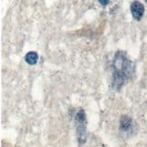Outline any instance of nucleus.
I'll return each mask as SVG.
<instances>
[{
  "label": "nucleus",
  "mask_w": 147,
  "mask_h": 147,
  "mask_svg": "<svg viewBox=\"0 0 147 147\" xmlns=\"http://www.w3.org/2000/svg\"><path fill=\"white\" fill-rule=\"evenodd\" d=\"M98 1L102 5H103V7H106V5L109 4L110 0H98Z\"/></svg>",
  "instance_id": "5"
},
{
  "label": "nucleus",
  "mask_w": 147,
  "mask_h": 147,
  "mask_svg": "<svg viewBox=\"0 0 147 147\" xmlns=\"http://www.w3.org/2000/svg\"><path fill=\"white\" fill-rule=\"evenodd\" d=\"M133 126V121L132 119L127 115H123L121 117L120 120V130L124 133H126L132 129Z\"/></svg>",
  "instance_id": "3"
},
{
  "label": "nucleus",
  "mask_w": 147,
  "mask_h": 147,
  "mask_svg": "<svg viewBox=\"0 0 147 147\" xmlns=\"http://www.w3.org/2000/svg\"><path fill=\"white\" fill-rule=\"evenodd\" d=\"M144 12V5L139 1H134L131 5V13L134 19L139 20L143 16Z\"/></svg>",
  "instance_id": "2"
},
{
  "label": "nucleus",
  "mask_w": 147,
  "mask_h": 147,
  "mask_svg": "<svg viewBox=\"0 0 147 147\" xmlns=\"http://www.w3.org/2000/svg\"><path fill=\"white\" fill-rule=\"evenodd\" d=\"M25 60L26 62L30 65H34L37 63L38 61V55L36 52H34V51H30L28 52L26 56H25Z\"/></svg>",
  "instance_id": "4"
},
{
  "label": "nucleus",
  "mask_w": 147,
  "mask_h": 147,
  "mask_svg": "<svg viewBox=\"0 0 147 147\" xmlns=\"http://www.w3.org/2000/svg\"><path fill=\"white\" fill-rule=\"evenodd\" d=\"M113 88L120 89L123 84L131 78L134 73V65L125 55L122 52H118L113 62Z\"/></svg>",
  "instance_id": "1"
}]
</instances>
